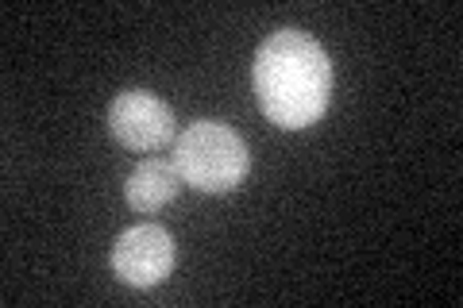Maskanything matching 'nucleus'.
I'll list each match as a JSON object with an SVG mask.
<instances>
[{
	"mask_svg": "<svg viewBox=\"0 0 463 308\" xmlns=\"http://www.w3.org/2000/svg\"><path fill=\"white\" fill-rule=\"evenodd\" d=\"M255 97L270 124L286 131L309 127L325 116L332 97V62L306 32H274L255 54Z\"/></svg>",
	"mask_w": 463,
	"mask_h": 308,
	"instance_id": "f257e3e1",
	"label": "nucleus"
},
{
	"mask_svg": "<svg viewBox=\"0 0 463 308\" xmlns=\"http://www.w3.org/2000/svg\"><path fill=\"white\" fill-rule=\"evenodd\" d=\"M174 166L182 182L201 193H232L251 170L248 143L240 131H232L221 120H197L174 143Z\"/></svg>",
	"mask_w": 463,
	"mask_h": 308,
	"instance_id": "f03ea898",
	"label": "nucleus"
},
{
	"mask_svg": "<svg viewBox=\"0 0 463 308\" xmlns=\"http://www.w3.org/2000/svg\"><path fill=\"white\" fill-rule=\"evenodd\" d=\"M174 262H178V247L158 224L128 228L112 247V274L132 289H155L163 277H170Z\"/></svg>",
	"mask_w": 463,
	"mask_h": 308,
	"instance_id": "7ed1b4c3",
	"label": "nucleus"
},
{
	"mask_svg": "<svg viewBox=\"0 0 463 308\" xmlns=\"http://www.w3.org/2000/svg\"><path fill=\"white\" fill-rule=\"evenodd\" d=\"M109 131L132 151H155L174 135V112L147 89H124L109 105Z\"/></svg>",
	"mask_w": 463,
	"mask_h": 308,
	"instance_id": "20e7f679",
	"label": "nucleus"
},
{
	"mask_svg": "<svg viewBox=\"0 0 463 308\" xmlns=\"http://www.w3.org/2000/svg\"><path fill=\"white\" fill-rule=\"evenodd\" d=\"M182 189V173L174 166V158H147L128 173L124 197L136 212H158L163 204H170Z\"/></svg>",
	"mask_w": 463,
	"mask_h": 308,
	"instance_id": "39448f33",
	"label": "nucleus"
}]
</instances>
